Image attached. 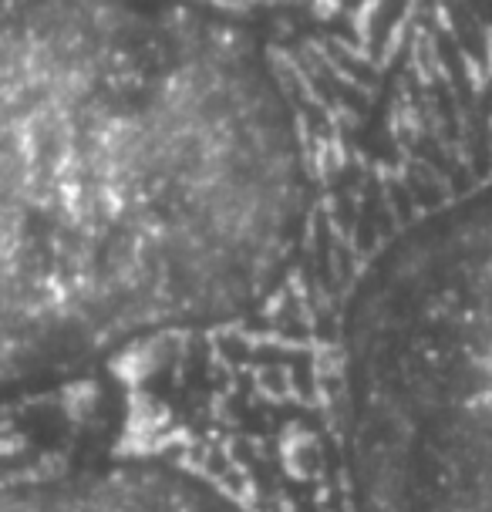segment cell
<instances>
[{"mask_svg":"<svg viewBox=\"0 0 492 512\" xmlns=\"http://www.w3.org/2000/svg\"><path fill=\"white\" fill-rule=\"evenodd\" d=\"M304 152L267 51L193 0H0V401L257 307Z\"/></svg>","mask_w":492,"mask_h":512,"instance_id":"obj_1","label":"cell"},{"mask_svg":"<svg viewBox=\"0 0 492 512\" xmlns=\"http://www.w3.org/2000/svg\"><path fill=\"white\" fill-rule=\"evenodd\" d=\"M344 405L354 512H492V169L361 283Z\"/></svg>","mask_w":492,"mask_h":512,"instance_id":"obj_2","label":"cell"}]
</instances>
